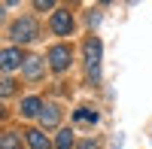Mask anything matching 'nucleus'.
<instances>
[{
	"mask_svg": "<svg viewBox=\"0 0 152 149\" xmlns=\"http://www.w3.org/2000/svg\"><path fill=\"white\" fill-rule=\"evenodd\" d=\"M9 37H12L15 43H34L37 37H40V24H37L31 15L15 18V21H12V31H9Z\"/></svg>",
	"mask_w": 152,
	"mask_h": 149,
	"instance_id": "nucleus-1",
	"label": "nucleus"
},
{
	"mask_svg": "<svg viewBox=\"0 0 152 149\" xmlns=\"http://www.w3.org/2000/svg\"><path fill=\"white\" fill-rule=\"evenodd\" d=\"M100 40L97 37H88L85 40V70H88V76H91L94 82L100 79Z\"/></svg>",
	"mask_w": 152,
	"mask_h": 149,
	"instance_id": "nucleus-2",
	"label": "nucleus"
},
{
	"mask_svg": "<svg viewBox=\"0 0 152 149\" xmlns=\"http://www.w3.org/2000/svg\"><path fill=\"white\" fill-rule=\"evenodd\" d=\"M70 46H52L49 49V64H52V70L55 73H64L67 67H70Z\"/></svg>",
	"mask_w": 152,
	"mask_h": 149,
	"instance_id": "nucleus-3",
	"label": "nucleus"
},
{
	"mask_svg": "<svg viewBox=\"0 0 152 149\" xmlns=\"http://www.w3.org/2000/svg\"><path fill=\"white\" fill-rule=\"evenodd\" d=\"M49 28H52L55 34H61V37H67L70 31H73V15L67 9H58V12H52V21H49Z\"/></svg>",
	"mask_w": 152,
	"mask_h": 149,
	"instance_id": "nucleus-4",
	"label": "nucleus"
},
{
	"mask_svg": "<svg viewBox=\"0 0 152 149\" xmlns=\"http://www.w3.org/2000/svg\"><path fill=\"white\" fill-rule=\"evenodd\" d=\"M0 67H3L6 73H9V70H15V67H24V58H21V49H15V46H9V49H3V55H0Z\"/></svg>",
	"mask_w": 152,
	"mask_h": 149,
	"instance_id": "nucleus-5",
	"label": "nucleus"
},
{
	"mask_svg": "<svg viewBox=\"0 0 152 149\" xmlns=\"http://www.w3.org/2000/svg\"><path fill=\"white\" fill-rule=\"evenodd\" d=\"M24 137H28L31 149H52V143H49V137L40 131V128H31V131H24Z\"/></svg>",
	"mask_w": 152,
	"mask_h": 149,
	"instance_id": "nucleus-6",
	"label": "nucleus"
},
{
	"mask_svg": "<svg viewBox=\"0 0 152 149\" xmlns=\"http://www.w3.org/2000/svg\"><path fill=\"white\" fill-rule=\"evenodd\" d=\"M40 122H43L46 128H55L58 122H61V110H58L55 104H46V107H43V113H40Z\"/></svg>",
	"mask_w": 152,
	"mask_h": 149,
	"instance_id": "nucleus-7",
	"label": "nucleus"
},
{
	"mask_svg": "<svg viewBox=\"0 0 152 149\" xmlns=\"http://www.w3.org/2000/svg\"><path fill=\"white\" fill-rule=\"evenodd\" d=\"M24 76L28 79H40L43 76V58H37V55L24 58Z\"/></svg>",
	"mask_w": 152,
	"mask_h": 149,
	"instance_id": "nucleus-8",
	"label": "nucleus"
},
{
	"mask_svg": "<svg viewBox=\"0 0 152 149\" xmlns=\"http://www.w3.org/2000/svg\"><path fill=\"white\" fill-rule=\"evenodd\" d=\"M40 113H43V101H40V97H24V101H21V116L34 119Z\"/></svg>",
	"mask_w": 152,
	"mask_h": 149,
	"instance_id": "nucleus-9",
	"label": "nucleus"
},
{
	"mask_svg": "<svg viewBox=\"0 0 152 149\" xmlns=\"http://www.w3.org/2000/svg\"><path fill=\"white\" fill-rule=\"evenodd\" d=\"M73 131L64 128V131H58V137H55V149H73Z\"/></svg>",
	"mask_w": 152,
	"mask_h": 149,
	"instance_id": "nucleus-10",
	"label": "nucleus"
},
{
	"mask_svg": "<svg viewBox=\"0 0 152 149\" xmlns=\"http://www.w3.org/2000/svg\"><path fill=\"white\" fill-rule=\"evenodd\" d=\"M0 149H21V140L15 131H6L3 137H0Z\"/></svg>",
	"mask_w": 152,
	"mask_h": 149,
	"instance_id": "nucleus-11",
	"label": "nucleus"
},
{
	"mask_svg": "<svg viewBox=\"0 0 152 149\" xmlns=\"http://www.w3.org/2000/svg\"><path fill=\"white\" fill-rule=\"evenodd\" d=\"M76 122H88V125H94V122H97V113H94V110H88V107H82V110H76Z\"/></svg>",
	"mask_w": 152,
	"mask_h": 149,
	"instance_id": "nucleus-12",
	"label": "nucleus"
},
{
	"mask_svg": "<svg viewBox=\"0 0 152 149\" xmlns=\"http://www.w3.org/2000/svg\"><path fill=\"white\" fill-rule=\"evenodd\" d=\"M0 91H3V97H9L12 91H15V82H12V79H3V88H0Z\"/></svg>",
	"mask_w": 152,
	"mask_h": 149,
	"instance_id": "nucleus-13",
	"label": "nucleus"
},
{
	"mask_svg": "<svg viewBox=\"0 0 152 149\" xmlns=\"http://www.w3.org/2000/svg\"><path fill=\"white\" fill-rule=\"evenodd\" d=\"M76 149H97V143H94V140H82Z\"/></svg>",
	"mask_w": 152,
	"mask_h": 149,
	"instance_id": "nucleus-14",
	"label": "nucleus"
},
{
	"mask_svg": "<svg viewBox=\"0 0 152 149\" xmlns=\"http://www.w3.org/2000/svg\"><path fill=\"white\" fill-rule=\"evenodd\" d=\"M34 6H37V9H52V0H37Z\"/></svg>",
	"mask_w": 152,
	"mask_h": 149,
	"instance_id": "nucleus-15",
	"label": "nucleus"
}]
</instances>
